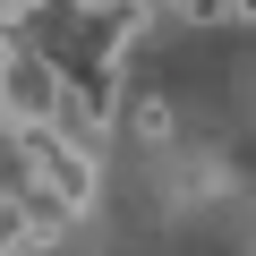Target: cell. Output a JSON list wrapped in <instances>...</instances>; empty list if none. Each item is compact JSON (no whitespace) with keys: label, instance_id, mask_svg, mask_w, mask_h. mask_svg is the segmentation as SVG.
Segmentation results:
<instances>
[{"label":"cell","instance_id":"1","mask_svg":"<svg viewBox=\"0 0 256 256\" xmlns=\"http://www.w3.org/2000/svg\"><path fill=\"white\" fill-rule=\"evenodd\" d=\"M60 111V68L43 43H9L0 52V120L9 128H52Z\"/></svg>","mask_w":256,"mask_h":256},{"label":"cell","instance_id":"2","mask_svg":"<svg viewBox=\"0 0 256 256\" xmlns=\"http://www.w3.org/2000/svg\"><path fill=\"white\" fill-rule=\"evenodd\" d=\"M52 230H43V214L9 188V196H0V256H26V248H43Z\"/></svg>","mask_w":256,"mask_h":256},{"label":"cell","instance_id":"3","mask_svg":"<svg viewBox=\"0 0 256 256\" xmlns=\"http://www.w3.org/2000/svg\"><path fill=\"white\" fill-rule=\"evenodd\" d=\"M128 128H137V137H171V111L146 94V102H128Z\"/></svg>","mask_w":256,"mask_h":256},{"label":"cell","instance_id":"4","mask_svg":"<svg viewBox=\"0 0 256 256\" xmlns=\"http://www.w3.org/2000/svg\"><path fill=\"white\" fill-rule=\"evenodd\" d=\"M188 26H230V0H171Z\"/></svg>","mask_w":256,"mask_h":256},{"label":"cell","instance_id":"5","mask_svg":"<svg viewBox=\"0 0 256 256\" xmlns=\"http://www.w3.org/2000/svg\"><path fill=\"white\" fill-rule=\"evenodd\" d=\"M230 26H256V0H230Z\"/></svg>","mask_w":256,"mask_h":256},{"label":"cell","instance_id":"6","mask_svg":"<svg viewBox=\"0 0 256 256\" xmlns=\"http://www.w3.org/2000/svg\"><path fill=\"white\" fill-rule=\"evenodd\" d=\"M0 146H9V120H0Z\"/></svg>","mask_w":256,"mask_h":256},{"label":"cell","instance_id":"7","mask_svg":"<svg viewBox=\"0 0 256 256\" xmlns=\"http://www.w3.org/2000/svg\"><path fill=\"white\" fill-rule=\"evenodd\" d=\"M26 256H52V248H26Z\"/></svg>","mask_w":256,"mask_h":256}]
</instances>
